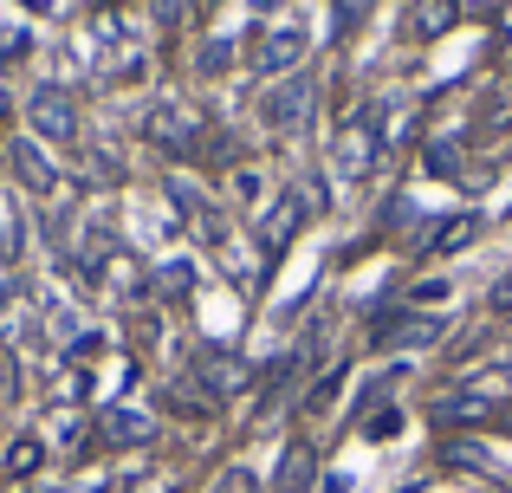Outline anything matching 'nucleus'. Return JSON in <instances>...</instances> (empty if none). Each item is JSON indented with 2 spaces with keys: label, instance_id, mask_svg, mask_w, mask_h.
Listing matches in <instances>:
<instances>
[{
  "label": "nucleus",
  "instance_id": "1",
  "mask_svg": "<svg viewBox=\"0 0 512 493\" xmlns=\"http://www.w3.org/2000/svg\"><path fill=\"white\" fill-rule=\"evenodd\" d=\"M33 130L39 137H78V111L59 85H39L33 91Z\"/></svg>",
  "mask_w": 512,
  "mask_h": 493
},
{
  "label": "nucleus",
  "instance_id": "2",
  "mask_svg": "<svg viewBox=\"0 0 512 493\" xmlns=\"http://www.w3.org/2000/svg\"><path fill=\"white\" fill-rule=\"evenodd\" d=\"M305 111H312V85H305V78H292V85L266 91V104H260V117H266L273 130H292V124H305Z\"/></svg>",
  "mask_w": 512,
  "mask_h": 493
},
{
  "label": "nucleus",
  "instance_id": "3",
  "mask_svg": "<svg viewBox=\"0 0 512 493\" xmlns=\"http://www.w3.org/2000/svg\"><path fill=\"white\" fill-rule=\"evenodd\" d=\"M299 59H305V33H299V26H279V33H266L260 52H253V65H260V72H292Z\"/></svg>",
  "mask_w": 512,
  "mask_h": 493
},
{
  "label": "nucleus",
  "instance_id": "4",
  "mask_svg": "<svg viewBox=\"0 0 512 493\" xmlns=\"http://www.w3.org/2000/svg\"><path fill=\"white\" fill-rule=\"evenodd\" d=\"M312 481H318V455L312 448H286V461H279V493H312Z\"/></svg>",
  "mask_w": 512,
  "mask_h": 493
},
{
  "label": "nucleus",
  "instance_id": "5",
  "mask_svg": "<svg viewBox=\"0 0 512 493\" xmlns=\"http://www.w3.org/2000/svg\"><path fill=\"white\" fill-rule=\"evenodd\" d=\"M13 169H20V182H26V189H39V195L59 182V169L46 163V150H39V143H13Z\"/></svg>",
  "mask_w": 512,
  "mask_h": 493
},
{
  "label": "nucleus",
  "instance_id": "6",
  "mask_svg": "<svg viewBox=\"0 0 512 493\" xmlns=\"http://www.w3.org/2000/svg\"><path fill=\"white\" fill-rule=\"evenodd\" d=\"M143 130H150L156 143H169V150H188V143H195V130H188V117L175 111V104H156V111H150V124H143Z\"/></svg>",
  "mask_w": 512,
  "mask_h": 493
},
{
  "label": "nucleus",
  "instance_id": "7",
  "mask_svg": "<svg viewBox=\"0 0 512 493\" xmlns=\"http://www.w3.org/2000/svg\"><path fill=\"white\" fill-rule=\"evenodd\" d=\"M104 442L130 448V442H150V416H137V409H104Z\"/></svg>",
  "mask_w": 512,
  "mask_h": 493
},
{
  "label": "nucleus",
  "instance_id": "8",
  "mask_svg": "<svg viewBox=\"0 0 512 493\" xmlns=\"http://www.w3.org/2000/svg\"><path fill=\"white\" fill-rule=\"evenodd\" d=\"M370 150H376L370 124L344 130V137H338V176H363V169H370Z\"/></svg>",
  "mask_w": 512,
  "mask_h": 493
},
{
  "label": "nucleus",
  "instance_id": "9",
  "mask_svg": "<svg viewBox=\"0 0 512 493\" xmlns=\"http://www.w3.org/2000/svg\"><path fill=\"white\" fill-rule=\"evenodd\" d=\"M299 221H305V215H299V202H292V195H286L279 208H266V221H260V247H266V253H279V247H286V234L299 228Z\"/></svg>",
  "mask_w": 512,
  "mask_h": 493
},
{
  "label": "nucleus",
  "instance_id": "10",
  "mask_svg": "<svg viewBox=\"0 0 512 493\" xmlns=\"http://www.w3.org/2000/svg\"><path fill=\"white\" fill-rule=\"evenodd\" d=\"M201 364H208L201 377H208L214 390H240V383H247V370H240V357H227V351H208Z\"/></svg>",
  "mask_w": 512,
  "mask_h": 493
},
{
  "label": "nucleus",
  "instance_id": "11",
  "mask_svg": "<svg viewBox=\"0 0 512 493\" xmlns=\"http://www.w3.org/2000/svg\"><path fill=\"white\" fill-rule=\"evenodd\" d=\"M39 461H46V448H39V442H33V435H20V442H13V448H7V474H33V468H39Z\"/></svg>",
  "mask_w": 512,
  "mask_h": 493
},
{
  "label": "nucleus",
  "instance_id": "12",
  "mask_svg": "<svg viewBox=\"0 0 512 493\" xmlns=\"http://www.w3.org/2000/svg\"><path fill=\"white\" fill-rule=\"evenodd\" d=\"M474 234H480V221H474V215H461V221H448V228L435 234V247H441V253H454V247L474 241Z\"/></svg>",
  "mask_w": 512,
  "mask_h": 493
},
{
  "label": "nucleus",
  "instance_id": "13",
  "mask_svg": "<svg viewBox=\"0 0 512 493\" xmlns=\"http://www.w3.org/2000/svg\"><path fill=\"white\" fill-rule=\"evenodd\" d=\"M448 461H461V468H487V448H480V442H448Z\"/></svg>",
  "mask_w": 512,
  "mask_h": 493
},
{
  "label": "nucleus",
  "instance_id": "14",
  "mask_svg": "<svg viewBox=\"0 0 512 493\" xmlns=\"http://www.w3.org/2000/svg\"><path fill=\"white\" fill-rule=\"evenodd\" d=\"M338 383H344V370H331V377H325V383H318V390H312V396H305V409H325V403H331V396H338Z\"/></svg>",
  "mask_w": 512,
  "mask_h": 493
},
{
  "label": "nucleus",
  "instance_id": "15",
  "mask_svg": "<svg viewBox=\"0 0 512 493\" xmlns=\"http://www.w3.org/2000/svg\"><path fill=\"white\" fill-rule=\"evenodd\" d=\"M214 493H253V474H247V468H227V474H221V487H214Z\"/></svg>",
  "mask_w": 512,
  "mask_h": 493
},
{
  "label": "nucleus",
  "instance_id": "16",
  "mask_svg": "<svg viewBox=\"0 0 512 493\" xmlns=\"http://www.w3.org/2000/svg\"><path fill=\"white\" fill-rule=\"evenodd\" d=\"M163 286H169V292H188V260H169V266H163Z\"/></svg>",
  "mask_w": 512,
  "mask_h": 493
},
{
  "label": "nucleus",
  "instance_id": "17",
  "mask_svg": "<svg viewBox=\"0 0 512 493\" xmlns=\"http://www.w3.org/2000/svg\"><path fill=\"white\" fill-rule=\"evenodd\" d=\"M221 65H227V39H214V46L201 52V72H221Z\"/></svg>",
  "mask_w": 512,
  "mask_h": 493
},
{
  "label": "nucleus",
  "instance_id": "18",
  "mask_svg": "<svg viewBox=\"0 0 512 493\" xmlns=\"http://www.w3.org/2000/svg\"><path fill=\"white\" fill-rule=\"evenodd\" d=\"M396 422H402V416H396V409H383V416H376V422H370V435H376V442H383V435H396Z\"/></svg>",
  "mask_w": 512,
  "mask_h": 493
},
{
  "label": "nucleus",
  "instance_id": "19",
  "mask_svg": "<svg viewBox=\"0 0 512 493\" xmlns=\"http://www.w3.org/2000/svg\"><path fill=\"white\" fill-rule=\"evenodd\" d=\"M13 52H26V33H0V65H7Z\"/></svg>",
  "mask_w": 512,
  "mask_h": 493
},
{
  "label": "nucleus",
  "instance_id": "20",
  "mask_svg": "<svg viewBox=\"0 0 512 493\" xmlns=\"http://www.w3.org/2000/svg\"><path fill=\"white\" fill-rule=\"evenodd\" d=\"M493 312H512V279H500V286H493Z\"/></svg>",
  "mask_w": 512,
  "mask_h": 493
},
{
  "label": "nucleus",
  "instance_id": "21",
  "mask_svg": "<svg viewBox=\"0 0 512 493\" xmlns=\"http://www.w3.org/2000/svg\"><path fill=\"white\" fill-rule=\"evenodd\" d=\"M7 111H13V104H7V98H0V117H7Z\"/></svg>",
  "mask_w": 512,
  "mask_h": 493
}]
</instances>
